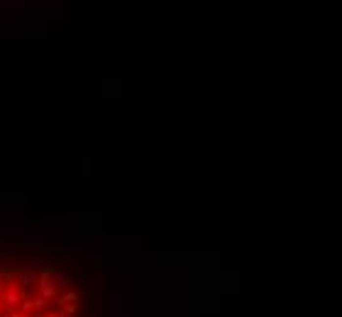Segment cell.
I'll use <instances>...</instances> for the list:
<instances>
[{
  "mask_svg": "<svg viewBox=\"0 0 342 317\" xmlns=\"http://www.w3.org/2000/svg\"><path fill=\"white\" fill-rule=\"evenodd\" d=\"M34 283V271H22V286L29 288Z\"/></svg>",
  "mask_w": 342,
  "mask_h": 317,
  "instance_id": "7a4b0ae2",
  "label": "cell"
},
{
  "mask_svg": "<svg viewBox=\"0 0 342 317\" xmlns=\"http://www.w3.org/2000/svg\"><path fill=\"white\" fill-rule=\"evenodd\" d=\"M66 281H69V278H66L64 273H54V276H52V283H54V286H66Z\"/></svg>",
  "mask_w": 342,
  "mask_h": 317,
  "instance_id": "3957f363",
  "label": "cell"
},
{
  "mask_svg": "<svg viewBox=\"0 0 342 317\" xmlns=\"http://www.w3.org/2000/svg\"><path fill=\"white\" fill-rule=\"evenodd\" d=\"M2 300H5L7 308H15V305L20 303V291H17V281H15V278L7 281V291L2 293Z\"/></svg>",
  "mask_w": 342,
  "mask_h": 317,
  "instance_id": "6da1fadb",
  "label": "cell"
},
{
  "mask_svg": "<svg viewBox=\"0 0 342 317\" xmlns=\"http://www.w3.org/2000/svg\"><path fill=\"white\" fill-rule=\"evenodd\" d=\"M47 317H59V315H47Z\"/></svg>",
  "mask_w": 342,
  "mask_h": 317,
  "instance_id": "277c9868",
  "label": "cell"
}]
</instances>
